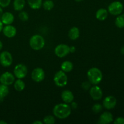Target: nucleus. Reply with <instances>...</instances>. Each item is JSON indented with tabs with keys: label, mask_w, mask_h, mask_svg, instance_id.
<instances>
[{
	"label": "nucleus",
	"mask_w": 124,
	"mask_h": 124,
	"mask_svg": "<svg viewBox=\"0 0 124 124\" xmlns=\"http://www.w3.org/2000/svg\"><path fill=\"white\" fill-rule=\"evenodd\" d=\"M75 51H76V47L73 46H70V53H75Z\"/></svg>",
	"instance_id": "33"
},
{
	"label": "nucleus",
	"mask_w": 124,
	"mask_h": 124,
	"mask_svg": "<svg viewBox=\"0 0 124 124\" xmlns=\"http://www.w3.org/2000/svg\"><path fill=\"white\" fill-rule=\"evenodd\" d=\"M75 1H76V2H81V1H82L83 0H75Z\"/></svg>",
	"instance_id": "40"
},
{
	"label": "nucleus",
	"mask_w": 124,
	"mask_h": 124,
	"mask_svg": "<svg viewBox=\"0 0 124 124\" xmlns=\"http://www.w3.org/2000/svg\"><path fill=\"white\" fill-rule=\"evenodd\" d=\"M61 98L64 103L70 104L74 100V95L72 92L69 90H64L61 93Z\"/></svg>",
	"instance_id": "16"
},
{
	"label": "nucleus",
	"mask_w": 124,
	"mask_h": 124,
	"mask_svg": "<svg viewBox=\"0 0 124 124\" xmlns=\"http://www.w3.org/2000/svg\"><path fill=\"white\" fill-rule=\"evenodd\" d=\"M91 84H92L89 81H85L82 83L81 87L84 90H89L90 88H91Z\"/></svg>",
	"instance_id": "29"
},
{
	"label": "nucleus",
	"mask_w": 124,
	"mask_h": 124,
	"mask_svg": "<svg viewBox=\"0 0 124 124\" xmlns=\"http://www.w3.org/2000/svg\"><path fill=\"white\" fill-rule=\"evenodd\" d=\"M54 53L58 58H64L70 53V46L64 44L58 45L54 48Z\"/></svg>",
	"instance_id": "8"
},
{
	"label": "nucleus",
	"mask_w": 124,
	"mask_h": 124,
	"mask_svg": "<svg viewBox=\"0 0 124 124\" xmlns=\"http://www.w3.org/2000/svg\"><path fill=\"white\" fill-rule=\"evenodd\" d=\"M56 122L54 117L52 115H47L44 117L43 119V122L46 124H54Z\"/></svg>",
	"instance_id": "26"
},
{
	"label": "nucleus",
	"mask_w": 124,
	"mask_h": 124,
	"mask_svg": "<svg viewBox=\"0 0 124 124\" xmlns=\"http://www.w3.org/2000/svg\"><path fill=\"white\" fill-rule=\"evenodd\" d=\"M115 124H124V117H118L114 121Z\"/></svg>",
	"instance_id": "31"
},
{
	"label": "nucleus",
	"mask_w": 124,
	"mask_h": 124,
	"mask_svg": "<svg viewBox=\"0 0 124 124\" xmlns=\"http://www.w3.org/2000/svg\"><path fill=\"white\" fill-rule=\"evenodd\" d=\"M79 29L76 27H73L70 29L69 31V37L71 40H76L79 37Z\"/></svg>",
	"instance_id": "18"
},
{
	"label": "nucleus",
	"mask_w": 124,
	"mask_h": 124,
	"mask_svg": "<svg viewBox=\"0 0 124 124\" xmlns=\"http://www.w3.org/2000/svg\"><path fill=\"white\" fill-rule=\"evenodd\" d=\"M42 7L46 10L50 11L54 7V2L52 0H46L42 2Z\"/></svg>",
	"instance_id": "25"
},
{
	"label": "nucleus",
	"mask_w": 124,
	"mask_h": 124,
	"mask_svg": "<svg viewBox=\"0 0 124 124\" xmlns=\"http://www.w3.org/2000/svg\"><path fill=\"white\" fill-rule=\"evenodd\" d=\"M18 17L19 19L22 21H27L29 19V14L27 12L25 11H20L19 15H18Z\"/></svg>",
	"instance_id": "27"
},
{
	"label": "nucleus",
	"mask_w": 124,
	"mask_h": 124,
	"mask_svg": "<svg viewBox=\"0 0 124 124\" xmlns=\"http://www.w3.org/2000/svg\"><path fill=\"white\" fill-rule=\"evenodd\" d=\"M9 93L8 86L1 84L0 85V102L3 101L4 98H6Z\"/></svg>",
	"instance_id": "23"
},
{
	"label": "nucleus",
	"mask_w": 124,
	"mask_h": 124,
	"mask_svg": "<svg viewBox=\"0 0 124 124\" xmlns=\"http://www.w3.org/2000/svg\"><path fill=\"white\" fill-rule=\"evenodd\" d=\"M0 124H7V122L6 121L1 120V121H0Z\"/></svg>",
	"instance_id": "38"
},
{
	"label": "nucleus",
	"mask_w": 124,
	"mask_h": 124,
	"mask_svg": "<svg viewBox=\"0 0 124 124\" xmlns=\"http://www.w3.org/2000/svg\"><path fill=\"white\" fill-rule=\"evenodd\" d=\"M2 31L4 36L8 38H13L16 35V29L11 24L6 25L4 27H3Z\"/></svg>",
	"instance_id": "14"
},
{
	"label": "nucleus",
	"mask_w": 124,
	"mask_h": 124,
	"mask_svg": "<svg viewBox=\"0 0 124 124\" xmlns=\"http://www.w3.org/2000/svg\"><path fill=\"white\" fill-rule=\"evenodd\" d=\"M88 81L93 85H98L102 81L103 75L101 70L96 67H92L87 71Z\"/></svg>",
	"instance_id": "2"
},
{
	"label": "nucleus",
	"mask_w": 124,
	"mask_h": 124,
	"mask_svg": "<svg viewBox=\"0 0 124 124\" xmlns=\"http://www.w3.org/2000/svg\"><path fill=\"white\" fill-rule=\"evenodd\" d=\"M45 39L41 35H34L30 38L29 45L34 50H40L45 46Z\"/></svg>",
	"instance_id": "3"
},
{
	"label": "nucleus",
	"mask_w": 124,
	"mask_h": 124,
	"mask_svg": "<svg viewBox=\"0 0 124 124\" xmlns=\"http://www.w3.org/2000/svg\"><path fill=\"white\" fill-rule=\"evenodd\" d=\"M2 29H3V24H2V21L0 19V32L2 30Z\"/></svg>",
	"instance_id": "35"
},
{
	"label": "nucleus",
	"mask_w": 124,
	"mask_h": 124,
	"mask_svg": "<svg viewBox=\"0 0 124 124\" xmlns=\"http://www.w3.org/2000/svg\"><path fill=\"white\" fill-rule=\"evenodd\" d=\"M115 25L119 29L124 28V14H120L117 15L115 19Z\"/></svg>",
	"instance_id": "24"
},
{
	"label": "nucleus",
	"mask_w": 124,
	"mask_h": 124,
	"mask_svg": "<svg viewBox=\"0 0 124 124\" xmlns=\"http://www.w3.org/2000/svg\"><path fill=\"white\" fill-rule=\"evenodd\" d=\"M29 6L33 10L39 9L42 5V0H27Z\"/></svg>",
	"instance_id": "20"
},
{
	"label": "nucleus",
	"mask_w": 124,
	"mask_h": 124,
	"mask_svg": "<svg viewBox=\"0 0 124 124\" xmlns=\"http://www.w3.org/2000/svg\"><path fill=\"white\" fill-rule=\"evenodd\" d=\"M11 0H0V6L1 7H7L10 5Z\"/></svg>",
	"instance_id": "30"
},
{
	"label": "nucleus",
	"mask_w": 124,
	"mask_h": 124,
	"mask_svg": "<svg viewBox=\"0 0 124 124\" xmlns=\"http://www.w3.org/2000/svg\"><path fill=\"white\" fill-rule=\"evenodd\" d=\"M25 5V0H14L13 8L16 11H21L24 8Z\"/></svg>",
	"instance_id": "22"
},
{
	"label": "nucleus",
	"mask_w": 124,
	"mask_h": 124,
	"mask_svg": "<svg viewBox=\"0 0 124 124\" xmlns=\"http://www.w3.org/2000/svg\"><path fill=\"white\" fill-rule=\"evenodd\" d=\"M2 13H3V10H2V7L0 6V18L1 17V16H2Z\"/></svg>",
	"instance_id": "37"
},
{
	"label": "nucleus",
	"mask_w": 124,
	"mask_h": 124,
	"mask_svg": "<svg viewBox=\"0 0 124 124\" xmlns=\"http://www.w3.org/2000/svg\"><path fill=\"white\" fill-rule=\"evenodd\" d=\"M124 5L120 1H116L111 2L108 7V12L114 16H117L123 12Z\"/></svg>",
	"instance_id": "5"
},
{
	"label": "nucleus",
	"mask_w": 124,
	"mask_h": 124,
	"mask_svg": "<svg viewBox=\"0 0 124 124\" xmlns=\"http://www.w3.org/2000/svg\"><path fill=\"white\" fill-rule=\"evenodd\" d=\"M15 19L14 15L10 12H5L2 13L1 17V21L2 24L5 25H10L13 23Z\"/></svg>",
	"instance_id": "15"
},
{
	"label": "nucleus",
	"mask_w": 124,
	"mask_h": 124,
	"mask_svg": "<svg viewBox=\"0 0 124 124\" xmlns=\"http://www.w3.org/2000/svg\"><path fill=\"white\" fill-rule=\"evenodd\" d=\"M103 109V106L100 104H95L92 107V111L94 113H99L102 111Z\"/></svg>",
	"instance_id": "28"
},
{
	"label": "nucleus",
	"mask_w": 124,
	"mask_h": 124,
	"mask_svg": "<svg viewBox=\"0 0 124 124\" xmlns=\"http://www.w3.org/2000/svg\"><path fill=\"white\" fill-rule=\"evenodd\" d=\"M113 121V116L109 111H105L99 117L98 123L100 124H108Z\"/></svg>",
	"instance_id": "13"
},
{
	"label": "nucleus",
	"mask_w": 124,
	"mask_h": 124,
	"mask_svg": "<svg viewBox=\"0 0 124 124\" xmlns=\"http://www.w3.org/2000/svg\"><path fill=\"white\" fill-rule=\"evenodd\" d=\"M32 124H42V122L40 121H34Z\"/></svg>",
	"instance_id": "34"
},
{
	"label": "nucleus",
	"mask_w": 124,
	"mask_h": 124,
	"mask_svg": "<svg viewBox=\"0 0 124 124\" xmlns=\"http://www.w3.org/2000/svg\"><path fill=\"white\" fill-rule=\"evenodd\" d=\"M13 62L12 54L7 51H4L0 54V64L4 67L10 66Z\"/></svg>",
	"instance_id": "7"
},
{
	"label": "nucleus",
	"mask_w": 124,
	"mask_h": 124,
	"mask_svg": "<svg viewBox=\"0 0 124 124\" xmlns=\"http://www.w3.org/2000/svg\"><path fill=\"white\" fill-rule=\"evenodd\" d=\"M70 104H71L70 107H71V109H76L78 108V104L76 102H75L72 101Z\"/></svg>",
	"instance_id": "32"
},
{
	"label": "nucleus",
	"mask_w": 124,
	"mask_h": 124,
	"mask_svg": "<svg viewBox=\"0 0 124 124\" xmlns=\"http://www.w3.org/2000/svg\"><path fill=\"white\" fill-rule=\"evenodd\" d=\"M28 73L27 67L23 64H17L13 70V75L18 79H23L27 76Z\"/></svg>",
	"instance_id": "6"
},
{
	"label": "nucleus",
	"mask_w": 124,
	"mask_h": 124,
	"mask_svg": "<svg viewBox=\"0 0 124 124\" xmlns=\"http://www.w3.org/2000/svg\"><path fill=\"white\" fill-rule=\"evenodd\" d=\"M61 68L62 71L65 73L70 72L73 69V64L70 61H65L61 64Z\"/></svg>",
	"instance_id": "19"
},
{
	"label": "nucleus",
	"mask_w": 124,
	"mask_h": 124,
	"mask_svg": "<svg viewBox=\"0 0 124 124\" xmlns=\"http://www.w3.org/2000/svg\"><path fill=\"white\" fill-rule=\"evenodd\" d=\"M89 93L91 98L94 101H99L103 96V92L99 86L94 85L89 90Z\"/></svg>",
	"instance_id": "11"
},
{
	"label": "nucleus",
	"mask_w": 124,
	"mask_h": 124,
	"mask_svg": "<svg viewBox=\"0 0 124 124\" xmlns=\"http://www.w3.org/2000/svg\"><path fill=\"white\" fill-rule=\"evenodd\" d=\"M108 12L105 8H99L96 13V18L99 21H104L107 18Z\"/></svg>",
	"instance_id": "17"
},
{
	"label": "nucleus",
	"mask_w": 124,
	"mask_h": 124,
	"mask_svg": "<svg viewBox=\"0 0 124 124\" xmlns=\"http://www.w3.org/2000/svg\"><path fill=\"white\" fill-rule=\"evenodd\" d=\"M71 108L69 104L60 103L54 107L53 113L55 117L60 119H66L71 115Z\"/></svg>",
	"instance_id": "1"
},
{
	"label": "nucleus",
	"mask_w": 124,
	"mask_h": 124,
	"mask_svg": "<svg viewBox=\"0 0 124 124\" xmlns=\"http://www.w3.org/2000/svg\"><path fill=\"white\" fill-rule=\"evenodd\" d=\"M14 88L17 92H22L25 87V82L22 80V79H18L14 82Z\"/></svg>",
	"instance_id": "21"
},
{
	"label": "nucleus",
	"mask_w": 124,
	"mask_h": 124,
	"mask_svg": "<svg viewBox=\"0 0 124 124\" xmlns=\"http://www.w3.org/2000/svg\"><path fill=\"white\" fill-rule=\"evenodd\" d=\"M121 53L124 55V46H122L121 48Z\"/></svg>",
	"instance_id": "36"
},
{
	"label": "nucleus",
	"mask_w": 124,
	"mask_h": 124,
	"mask_svg": "<svg viewBox=\"0 0 124 124\" xmlns=\"http://www.w3.org/2000/svg\"><path fill=\"white\" fill-rule=\"evenodd\" d=\"M2 47H3V44H2V42H1V41H0V51L1 50V49L2 48Z\"/></svg>",
	"instance_id": "39"
},
{
	"label": "nucleus",
	"mask_w": 124,
	"mask_h": 124,
	"mask_svg": "<svg viewBox=\"0 0 124 124\" xmlns=\"http://www.w3.org/2000/svg\"><path fill=\"white\" fill-rule=\"evenodd\" d=\"M53 81L57 87H64L68 83V77L65 72L62 70H59L54 75Z\"/></svg>",
	"instance_id": "4"
},
{
	"label": "nucleus",
	"mask_w": 124,
	"mask_h": 124,
	"mask_svg": "<svg viewBox=\"0 0 124 124\" xmlns=\"http://www.w3.org/2000/svg\"><path fill=\"white\" fill-rule=\"evenodd\" d=\"M117 104L116 98L113 96H108L103 101L102 106L107 110H111L116 107Z\"/></svg>",
	"instance_id": "12"
},
{
	"label": "nucleus",
	"mask_w": 124,
	"mask_h": 124,
	"mask_svg": "<svg viewBox=\"0 0 124 124\" xmlns=\"http://www.w3.org/2000/svg\"><path fill=\"white\" fill-rule=\"evenodd\" d=\"M15 76L13 74L10 72H5L2 73L0 76V82L2 84L6 85H10L14 83Z\"/></svg>",
	"instance_id": "10"
},
{
	"label": "nucleus",
	"mask_w": 124,
	"mask_h": 124,
	"mask_svg": "<svg viewBox=\"0 0 124 124\" xmlns=\"http://www.w3.org/2000/svg\"><path fill=\"white\" fill-rule=\"evenodd\" d=\"M31 78L36 82H41L44 79L45 72L42 68H35L31 73Z\"/></svg>",
	"instance_id": "9"
}]
</instances>
